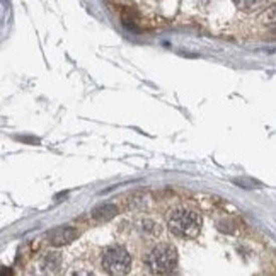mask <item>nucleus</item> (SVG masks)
<instances>
[{"mask_svg":"<svg viewBox=\"0 0 276 276\" xmlns=\"http://www.w3.org/2000/svg\"><path fill=\"white\" fill-rule=\"evenodd\" d=\"M147 266L154 274H169L178 268V251L171 244H159L147 256Z\"/></svg>","mask_w":276,"mask_h":276,"instance_id":"f257e3e1","label":"nucleus"},{"mask_svg":"<svg viewBox=\"0 0 276 276\" xmlns=\"http://www.w3.org/2000/svg\"><path fill=\"white\" fill-rule=\"evenodd\" d=\"M169 228L176 235L196 237L201 230V217L191 210H176L169 217Z\"/></svg>","mask_w":276,"mask_h":276,"instance_id":"f03ea898","label":"nucleus"},{"mask_svg":"<svg viewBox=\"0 0 276 276\" xmlns=\"http://www.w3.org/2000/svg\"><path fill=\"white\" fill-rule=\"evenodd\" d=\"M102 268L109 274H124L131 268V257L121 245H109L102 252Z\"/></svg>","mask_w":276,"mask_h":276,"instance_id":"7ed1b4c3","label":"nucleus"},{"mask_svg":"<svg viewBox=\"0 0 276 276\" xmlns=\"http://www.w3.org/2000/svg\"><path fill=\"white\" fill-rule=\"evenodd\" d=\"M77 237H79V230L73 227H57L53 228V230H50L48 234H46V239H48V242L51 245H55V247H60V245H67L70 244L72 240H75Z\"/></svg>","mask_w":276,"mask_h":276,"instance_id":"20e7f679","label":"nucleus"},{"mask_svg":"<svg viewBox=\"0 0 276 276\" xmlns=\"http://www.w3.org/2000/svg\"><path fill=\"white\" fill-rule=\"evenodd\" d=\"M62 268V256L57 251H51L45 254V257L41 259V269L45 273H57Z\"/></svg>","mask_w":276,"mask_h":276,"instance_id":"39448f33","label":"nucleus"},{"mask_svg":"<svg viewBox=\"0 0 276 276\" xmlns=\"http://www.w3.org/2000/svg\"><path fill=\"white\" fill-rule=\"evenodd\" d=\"M116 213H118V206L114 205H101L92 210V217L99 222H106V220L113 218Z\"/></svg>","mask_w":276,"mask_h":276,"instance_id":"423d86ee","label":"nucleus"},{"mask_svg":"<svg viewBox=\"0 0 276 276\" xmlns=\"http://www.w3.org/2000/svg\"><path fill=\"white\" fill-rule=\"evenodd\" d=\"M235 6L244 12H252L261 9L266 4V0H234Z\"/></svg>","mask_w":276,"mask_h":276,"instance_id":"0eeeda50","label":"nucleus"}]
</instances>
